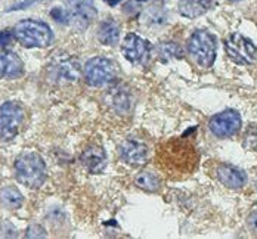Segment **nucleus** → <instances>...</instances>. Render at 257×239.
I'll list each match as a JSON object with an SVG mask.
<instances>
[{
    "label": "nucleus",
    "mask_w": 257,
    "mask_h": 239,
    "mask_svg": "<svg viewBox=\"0 0 257 239\" xmlns=\"http://www.w3.org/2000/svg\"><path fill=\"white\" fill-rule=\"evenodd\" d=\"M160 164L167 171L176 173H189L195 168L197 164V154L191 143L175 139L164 143L160 148Z\"/></svg>",
    "instance_id": "nucleus-1"
},
{
    "label": "nucleus",
    "mask_w": 257,
    "mask_h": 239,
    "mask_svg": "<svg viewBox=\"0 0 257 239\" xmlns=\"http://www.w3.org/2000/svg\"><path fill=\"white\" fill-rule=\"evenodd\" d=\"M12 34L14 39H17L24 48H48L53 40L51 27L36 20L20 21Z\"/></svg>",
    "instance_id": "nucleus-2"
},
{
    "label": "nucleus",
    "mask_w": 257,
    "mask_h": 239,
    "mask_svg": "<svg viewBox=\"0 0 257 239\" xmlns=\"http://www.w3.org/2000/svg\"><path fill=\"white\" fill-rule=\"evenodd\" d=\"M15 176L20 183L36 189L46 179V165L43 158L36 152H26L15 159Z\"/></svg>",
    "instance_id": "nucleus-3"
},
{
    "label": "nucleus",
    "mask_w": 257,
    "mask_h": 239,
    "mask_svg": "<svg viewBox=\"0 0 257 239\" xmlns=\"http://www.w3.org/2000/svg\"><path fill=\"white\" fill-rule=\"evenodd\" d=\"M216 37L208 31H195L188 40V52L194 62L203 68L213 65L216 59Z\"/></svg>",
    "instance_id": "nucleus-4"
},
{
    "label": "nucleus",
    "mask_w": 257,
    "mask_h": 239,
    "mask_svg": "<svg viewBox=\"0 0 257 239\" xmlns=\"http://www.w3.org/2000/svg\"><path fill=\"white\" fill-rule=\"evenodd\" d=\"M225 49L232 61L239 65H250L257 58V48L253 42L236 33L231 34L225 40Z\"/></svg>",
    "instance_id": "nucleus-5"
},
{
    "label": "nucleus",
    "mask_w": 257,
    "mask_h": 239,
    "mask_svg": "<svg viewBox=\"0 0 257 239\" xmlns=\"http://www.w3.org/2000/svg\"><path fill=\"white\" fill-rule=\"evenodd\" d=\"M24 121V109L18 102H6L0 106V139H14Z\"/></svg>",
    "instance_id": "nucleus-6"
},
{
    "label": "nucleus",
    "mask_w": 257,
    "mask_h": 239,
    "mask_svg": "<svg viewBox=\"0 0 257 239\" xmlns=\"http://www.w3.org/2000/svg\"><path fill=\"white\" fill-rule=\"evenodd\" d=\"M115 77V67L106 58H92L84 67V79L95 87L103 86Z\"/></svg>",
    "instance_id": "nucleus-7"
},
{
    "label": "nucleus",
    "mask_w": 257,
    "mask_h": 239,
    "mask_svg": "<svg viewBox=\"0 0 257 239\" xmlns=\"http://www.w3.org/2000/svg\"><path fill=\"white\" fill-rule=\"evenodd\" d=\"M208 127H210V130L214 136H217L220 139H225V137H229V136L235 134L239 130L241 117H239V114L236 111L228 109V111L216 114L210 120Z\"/></svg>",
    "instance_id": "nucleus-8"
},
{
    "label": "nucleus",
    "mask_w": 257,
    "mask_h": 239,
    "mask_svg": "<svg viewBox=\"0 0 257 239\" xmlns=\"http://www.w3.org/2000/svg\"><path fill=\"white\" fill-rule=\"evenodd\" d=\"M151 45L150 42L141 39L136 34H127L123 40L121 51L124 53L126 59L136 65H145L150 55H151Z\"/></svg>",
    "instance_id": "nucleus-9"
},
{
    "label": "nucleus",
    "mask_w": 257,
    "mask_h": 239,
    "mask_svg": "<svg viewBox=\"0 0 257 239\" xmlns=\"http://www.w3.org/2000/svg\"><path fill=\"white\" fill-rule=\"evenodd\" d=\"M68 12L74 24L80 28L87 27L96 18V8L93 0H65Z\"/></svg>",
    "instance_id": "nucleus-10"
},
{
    "label": "nucleus",
    "mask_w": 257,
    "mask_h": 239,
    "mask_svg": "<svg viewBox=\"0 0 257 239\" xmlns=\"http://www.w3.org/2000/svg\"><path fill=\"white\" fill-rule=\"evenodd\" d=\"M24 73V64L15 52L3 51L0 53V77L18 79Z\"/></svg>",
    "instance_id": "nucleus-11"
},
{
    "label": "nucleus",
    "mask_w": 257,
    "mask_h": 239,
    "mask_svg": "<svg viewBox=\"0 0 257 239\" xmlns=\"http://www.w3.org/2000/svg\"><path fill=\"white\" fill-rule=\"evenodd\" d=\"M120 154L126 162L133 164V165H139L147 161L148 149H147L145 143H142L136 139H127L121 143Z\"/></svg>",
    "instance_id": "nucleus-12"
},
{
    "label": "nucleus",
    "mask_w": 257,
    "mask_h": 239,
    "mask_svg": "<svg viewBox=\"0 0 257 239\" xmlns=\"http://www.w3.org/2000/svg\"><path fill=\"white\" fill-rule=\"evenodd\" d=\"M83 165L93 174L101 173L106 165V154L101 146H89L81 154Z\"/></svg>",
    "instance_id": "nucleus-13"
},
{
    "label": "nucleus",
    "mask_w": 257,
    "mask_h": 239,
    "mask_svg": "<svg viewBox=\"0 0 257 239\" xmlns=\"http://www.w3.org/2000/svg\"><path fill=\"white\" fill-rule=\"evenodd\" d=\"M217 179L228 187L238 189L247 182V176L242 170H238L232 165H220L217 168Z\"/></svg>",
    "instance_id": "nucleus-14"
},
{
    "label": "nucleus",
    "mask_w": 257,
    "mask_h": 239,
    "mask_svg": "<svg viewBox=\"0 0 257 239\" xmlns=\"http://www.w3.org/2000/svg\"><path fill=\"white\" fill-rule=\"evenodd\" d=\"M98 39L103 45L114 46L115 43H118V39H120L118 26L114 21H103V23H101L99 30H98Z\"/></svg>",
    "instance_id": "nucleus-15"
},
{
    "label": "nucleus",
    "mask_w": 257,
    "mask_h": 239,
    "mask_svg": "<svg viewBox=\"0 0 257 239\" xmlns=\"http://www.w3.org/2000/svg\"><path fill=\"white\" fill-rule=\"evenodd\" d=\"M23 201H24V198H23L21 192L14 186L5 187V189L0 190V202L9 210L20 208L23 205Z\"/></svg>",
    "instance_id": "nucleus-16"
},
{
    "label": "nucleus",
    "mask_w": 257,
    "mask_h": 239,
    "mask_svg": "<svg viewBox=\"0 0 257 239\" xmlns=\"http://www.w3.org/2000/svg\"><path fill=\"white\" fill-rule=\"evenodd\" d=\"M179 11L188 18L200 17L207 11L206 0H183L179 3Z\"/></svg>",
    "instance_id": "nucleus-17"
},
{
    "label": "nucleus",
    "mask_w": 257,
    "mask_h": 239,
    "mask_svg": "<svg viewBox=\"0 0 257 239\" xmlns=\"http://www.w3.org/2000/svg\"><path fill=\"white\" fill-rule=\"evenodd\" d=\"M135 182L141 189H145L148 192H154L160 186V179L157 177V174L151 171H142L141 174L136 176Z\"/></svg>",
    "instance_id": "nucleus-18"
},
{
    "label": "nucleus",
    "mask_w": 257,
    "mask_h": 239,
    "mask_svg": "<svg viewBox=\"0 0 257 239\" xmlns=\"http://www.w3.org/2000/svg\"><path fill=\"white\" fill-rule=\"evenodd\" d=\"M160 53H161V56H167L169 59L170 58H179V56H182V49L176 43H163L160 46Z\"/></svg>",
    "instance_id": "nucleus-19"
},
{
    "label": "nucleus",
    "mask_w": 257,
    "mask_h": 239,
    "mask_svg": "<svg viewBox=\"0 0 257 239\" xmlns=\"http://www.w3.org/2000/svg\"><path fill=\"white\" fill-rule=\"evenodd\" d=\"M51 17L59 24H70L71 23L70 12L62 9V8H53L51 11Z\"/></svg>",
    "instance_id": "nucleus-20"
},
{
    "label": "nucleus",
    "mask_w": 257,
    "mask_h": 239,
    "mask_svg": "<svg viewBox=\"0 0 257 239\" xmlns=\"http://www.w3.org/2000/svg\"><path fill=\"white\" fill-rule=\"evenodd\" d=\"M37 2H40V0H20L18 3H15L14 6H11V8L8 9V12L26 9V8H28V6H31V5H34V3H37Z\"/></svg>",
    "instance_id": "nucleus-21"
},
{
    "label": "nucleus",
    "mask_w": 257,
    "mask_h": 239,
    "mask_svg": "<svg viewBox=\"0 0 257 239\" xmlns=\"http://www.w3.org/2000/svg\"><path fill=\"white\" fill-rule=\"evenodd\" d=\"M12 39H14V34H12L11 31H8V30L0 31V48L8 46V45L12 42Z\"/></svg>",
    "instance_id": "nucleus-22"
},
{
    "label": "nucleus",
    "mask_w": 257,
    "mask_h": 239,
    "mask_svg": "<svg viewBox=\"0 0 257 239\" xmlns=\"http://www.w3.org/2000/svg\"><path fill=\"white\" fill-rule=\"evenodd\" d=\"M247 224H248V227H250L254 233H257V211L251 212V214L248 215Z\"/></svg>",
    "instance_id": "nucleus-23"
},
{
    "label": "nucleus",
    "mask_w": 257,
    "mask_h": 239,
    "mask_svg": "<svg viewBox=\"0 0 257 239\" xmlns=\"http://www.w3.org/2000/svg\"><path fill=\"white\" fill-rule=\"evenodd\" d=\"M103 2H106L108 5H111V6H115L117 3H120L121 0H103Z\"/></svg>",
    "instance_id": "nucleus-24"
},
{
    "label": "nucleus",
    "mask_w": 257,
    "mask_h": 239,
    "mask_svg": "<svg viewBox=\"0 0 257 239\" xmlns=\"http://www.w3.org/2000/svg\"><path fill=\"white\" fill-rule=\"evenodd\" d=\"M138 2H145V0H138Z\"/></svg>",
    "instance_id": "nucleus-25"
}]
</instances>
